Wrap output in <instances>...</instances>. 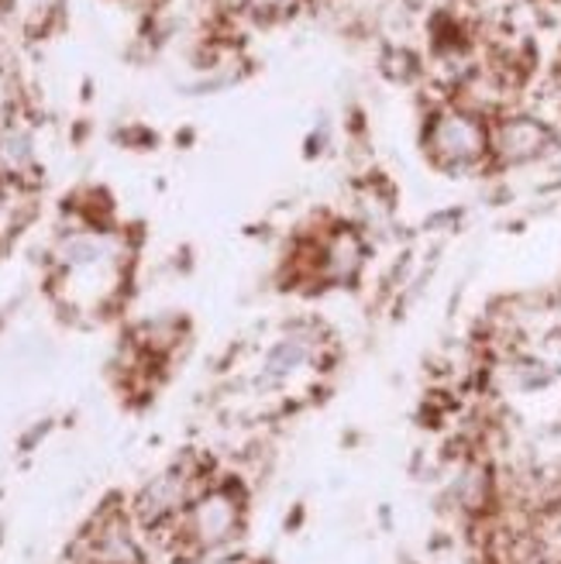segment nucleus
<instances>
[{
    "label": "nucleus",
    "instance_id": "1",
    "mask_svg": "<svg viewBox=\"0 0 561 564\" xmlns=\"http://www.w3.org/2000/svg\"><path fill=\"white\" fill-rule=\"evenodd\" d=\"M428 145L434 152V159L447 169L458 165H472L486 155V128L475 121L472 115H444L434 121Z\"/></svg>",
    "mask_w": 561,
    "mask_h": 564
},
{
    "label": "nucleus",
    "instance_id": "2",
    "mask_svg": "<svg viewBox=\"0 0 561 564\" xmlns=\"http://www.w3.org/2000/svg\"><path fill=\"white\" fill-rule=\"evenodd\" d=\"M186 527H190V538L201 547H217V544H224L235 533V527H238V506H235L231 496L211 492V496L193 502Z\"/></svg>",
    "mask_w": 561,
    "mask_h": 564
},
{
    "label": "nucleus",
    "instance_id": "3",
    "mask_svg": "<svg viewBox=\"0 0 561 564\" xmlns=\"http://www.w3.org/2000/svg\"><path fill=\"white\" fill-rule=\"evenodd\" d=\"M186 496H190V475H183L176 468V471L159 475L155 482L142 492V499H138V510H142V520L145 523H155L162 517L176 513L180 506L186 502Z\"/></svg>",
    "mask_w": 561,
    "mask_h": 564
},
{
    "label": "nucleus",
    "instance_id": "7",
    "mask_svg": "<svg viewBox=\"0 0 561 564\" xmlns=\"http://www.w3.org/2000/svg\"><path fill=\"white\" fill-rule=\"evenodd\" d=\"M115 259V248L104 238H73L63 248V262L76 265V269H87V265H107Z\"/></svg>",
    "mask_w": 561,
    "mask_h": 564
},
{
    "label": "nucleus",
    "instance_id": "5",
    "mask_svg": "<svg viewBox=\"0 0 561 564\" xmlns=\"http://www.w3.org/2000/svg\"><path fill=\"white\" fill-rule=\"evenodd\" d=\"M314 351V341L306 334H287L283 341H279L269 358H266V376L269 379H287L290 372H296L300 365L311 358Z\"/></svg>",
    "mask_w": 561,
    "mask_h": 564
},
{
    "label": "nucleus",
    "instance_id": "4",
    "mask_svg": "<svg viewBox=\"0 0 561 564\" xmlns=\"http://www.w3.org/2000/svg\"><path fill=\"white\" fill-rule=\"evenodd\" d=\"M499 152L507 162H524V159H535L544 145H548V131L538 121H510L503 124L499 131Z\"/></svg>",
    "mask_w": 561,
    "mask_h": 564
},
{
    "label": "nucleus",
    "instance_id": "6",
    "mask_svg": "<svg viewBox=\"0 0 561 564\" xmlns=\"http://www.w3.org/2000/svg\"><path fill=\"white\" fill-rule=\"evenodd\" d=\"M358 262H362V245L355 241V235H338L324 251V275L334 282H345L358 272Z\"/></svg>",
    "mask_w": 561,
    "mask_h": 564
}]
</instances>
